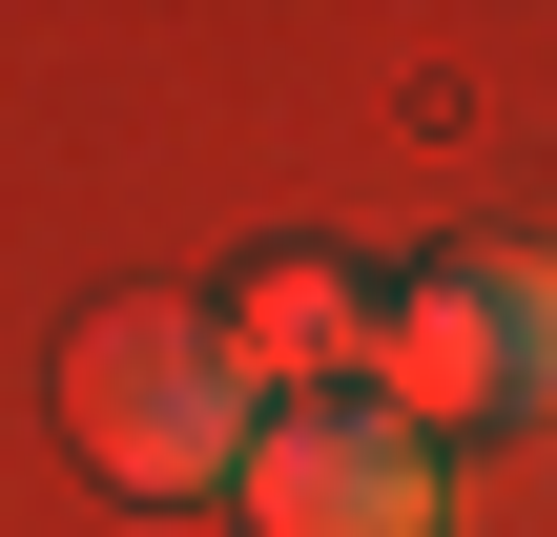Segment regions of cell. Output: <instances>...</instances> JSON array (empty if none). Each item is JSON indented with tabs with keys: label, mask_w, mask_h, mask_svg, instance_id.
Returning <instances> with one entry per match:
<instances>
[{
	"label": "cell",
	"mask_w": 557,
	"mask_h": 537,
	"mask_svg": "<svg viewBox=\"0 0 557 537\" xmlns=\"http://www.w3.org/2000/svg\"><path fill=\"white\" fill-rule=\"evenodd\" d=\"M62 435H83L103 497H227L248 373H227V331H207L186 290H103V310L62 331Z\"/></svg>",
	"instance_id": "obj_1"
},
{
	"label": "cell",
	"mask_w": 557,
	"mask_h": 537,
	"mask_svg": "<svg viewBox=\"0 0 557 537\" xmlns=\"http://www.w3.org/2000/svg\"><path fill=\"white\" fill-rule=\"evenodd\" d=\"M537 393H557V269L537 248L434 269V290H372V393H351V414H393L413 455H434V435H496V414H537Z\"/></svg>",
	"instance_id": "obj_2"
},
{
	"label": "cell",
	"mask_w": 557,
	"mask_h": 537,
	"mask_svg": "<svg viewBox=\"0 0 557 537\" xmlns=\"http://www.w3.org/2000/svg\"><path fill=\"white\" fill-rule=\"evenodd\" d=\"M227 497H248V537H434V455L393 414H248Z\"/></svg>",
	"instance_id": "obj_3"
},
{
	"label": "cell",
	"mask_w": 557,
	"mask_h": 537,
	"mask_svg": "<svg viewBox=\"0 0 557 537\" xmlns=\"http://www.w3.org/2000/svg\"><path fill=\"white\" fill-rule=\"evenodd\" d=\"M207 331H227L248 414H351L372 393V269H331V248H269L248 290H207Z\"/></svg>",
	"instance_id": "obj_4"
}]
</instances>
